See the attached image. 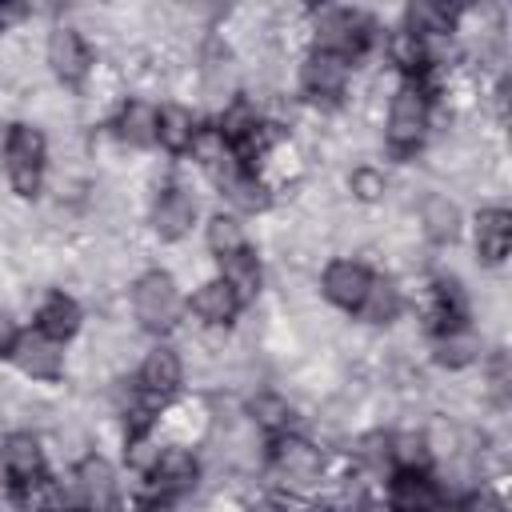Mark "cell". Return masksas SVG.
<instances>
[{
	"label": "cell",
	"mask_w": 512,
	"mask_h": 512,
	"mask_svg": "<svg viewBox=\"0 0 512 512\" xmlns=\"http://www.w3.org/2000/svg\"><path fill=\"white\" fill-rule=\"evenodd\" d=\"M180 308H184V300H180V288H176V280L168 272H144L132 284V312L148 332L176 328Z\"/></svg>",
	"instance_id": "cell-1"
},
{
	"label": "cell",
	"mask_w": 512,
	"mask_h": 512,
	"mask_svg": "<svg viewBox=\"0 0 512 512\" xmlns=\"http://www.w3.org/2000/svg\"><path fill=\"white\" fill-rule=\"evenodd\" d=\"M44 132L32 128V124H12L8 128V140H4V168H8V180L20 196H32L40 188V176H44Z\"/></svg>",
	"instance_id": "cell-2"
},
{
	"label": "cell",
	"mask_w": 512,
	"mask_h": 512,
	"mask_svg": "<svg viewBox=\"0 0 512 512\" xmlns=\"http://www.w3.org/2000/svg\"><path fill=\"white\" fill-rule=\"evenodd\" d=\"M368 40H372V24L352 8H324L316 16V52H328L352 64L368 48Z\"/></svg>",
	"instance_id": "cell-3"
},
{
	"label": "cell",
	"mask_w": 512,
	"mask_h": 512,
	"mask_svg": "<svg viewBox=\"0 0 512 512\" xmlns=\"http://www.w3.org/2000/svg\"><path fill=\"white\" fill-rule=\"evenodd\" d=\"M424 132H428V96L416 84H404L388 108V144H392V152L408 156L420 148Z\"/></svg>",
	"instance_id": "cell-4"
},
{
	"label": "cell",
	"mask_w": 512,
	"mask_h": 512,
	"mask_svg": "<svg viewBox=\"0 0 512 512\" xmlns=\"http://www.w3.org/2000/svg\"><path fill=\"white\" fill-rule=\"evenodd\" d=\"M72 496L84 512H112L116 508V472L108 460L88 456L72 472Z\"/></svg>",
	"instance_id": "cell-5"
},
{
	"label": "cell",
	"mask_w": 512,
	"mask_h": 512,
	"mask_svg": "<svg viewBox=\"0 0 512 512\" xmlns=\"http://www.w3.org/2000/svg\"><path fill=\"white\" fill-rule=\"evenodd\" d=\"M8 356H12V360H16V368H20L24 376H32V380H56V376H60V368H64L60 344H56V340H48V336H40L36 328H32V332H20Z\"/></svg>",
	"instance_id": "cell-6"
},
{
	"label": "cell",
	"mask_w": 512,
	"mask_h": 512,
	"mask_svg": "<svg viewBox=\"0 0 512 512\" xmlns=\"http://www.w3.org/2000/svg\"><path fill=\"white\" fill-rule=\"evenodd\" d=\"M320 464H324V456H320V448H312L304 436H276L272 440V468L288 480V484H308V480H316L320 476Z\"/></svg>",
	"instance_id": "cell-7"
},
{
	"label": "cell",
	"mask_w": 512,
	"mask_h": 512,
	"mask_svg": "<svg viewBox=\"0 0 512 512\" xmlns=\"http://www.w3.org/2000/svg\"><path fill=\"white\" fill-rule=\"evenodd\" d=\"M392 512H444V492L428 472H396L388 488Z\"/></svg>",
	"instance_id": "cell-8"
},
{
	"label": "cell",
	"mask_w": 512,
	"mask_h": 512,
	"mask_svg": "<svg viewBox=\"0 0 512 512\" xmlns=\"http://www.w3.org/2000/svg\"><path fill=\"white\" fill-rule=\"evenodd\" d=\"M48 64L64 84H80L92 68V52L76 28H52L48 36Z\"/></svg>",
	"instance_id": "cell-9"
},
{
	"label": "cell",
	"mask_w": 512,
	"mask_h": 512,
	"mask_svg": "<svg viewBox=\"0 0 512 512\" xmlns=\"http://www.w3.org/2000/svg\"><path fill=\"white\" fill-rule=\"evenodd\" d=\"M148 480H152V488L160 496H184V492L196 488L200 464H196V456L188 448H164L160 460H156V468L148 472Z\"/></svg>",
	"instance_id": "cell-10"
},
{
	"label": "cell",
	"mask_w": 512,
	"mask_h": 512,
	"mask_svg": "<svg viewBox=\"0 0 512 512\" xmlns=\"http://www.w3.org/2000/svg\"><path fill=\"white\" fill-rule=\"evenodd\" d=\"M368 284H372V272H368L364 264H356V260H332V264L324 268V276H320L324 296H328L332 304H340V308H360Z\"/></svg>",
	"instance_id": "cell-11"
},
{
	"label": "cell",
	"mask_w": 512,
	"mask_h": 512,
	"mask_svg": "<svg viewBox=\"0 0 512 512\" xmlns=\"http://www.w3.org/2000/svg\"><path fill=\"white\" fill-rule=\"evenodd\" d=\"M348 84V64L340 56H328V52H312L304 64H300V88L316 100H336Z\"/></svg>",
	"instance_id": "cell-12"
},
{
	"label": "cell",
	"mask_w": 512,
	"mask_h": 512,
	"mask_svg": "<svg viewBox=\"0 0 512 512\" xmlns=\"http://www.w3.org/2000/svg\"><path fill=\"white\" fill-rule=\"evenodd\" d=\"M196 220V200L184 192V188H164L152 204V228L160 240H180Z\"/></svg>",
	"instance_id": "cell-13"
},
{
	"label": "cell",
	"mask_w": 512,
	"mask_h": 512,
	"mask_svg": "<svg viewBox=\"0 0 512 512\" xmlns=\"http://www.w3.org/2000/svg\"><path fill=\"white\" fill-rule=\"evenodd\" d=\"M0 468L12 484H28L36 476H44V448L32 432H12L0 448Z\"/></svg>",
	"instance_id": "cell-14"
},
{
	"label": "cell",
	"mask_w": 512,
	"mask_h": 512,
	"mask_svg": "<svg viewBox=\"0 0 512 512\" xmlns=\"http://www.w3.org/2000/svg\"><path fill=\"white\" fill-rule=\"evenodd\" d=\"M180 380H184V364H180V356L172 348L156 344L152 352H144V360H140V388L144 392L164 400V396H172L180 388Z\"/></svg>",
	"instance_id": "cell-15"
},
{
	"label": "cell",
	"mask_w": 512,
	"mask_h": 512,
	"mask_svg": "<svg viewBox=\"0 0 512 512\" xmlns=\"http://www.w3.org/2000/svg\"><path fill=\"white\" fill-rule=\"evenodd\" d=\"M76 328H80V304L64 292H48L36 308V332L64 344L68 336H76Z\"/></svg>",
	"instance_id": "cell-16"
},
{
	"label": "cell",
	"mask_w": 512,
	"mask_h": 512,
	"mask_svg": "<svg viewBox=\"0 0 512 512\" xmlns=\"http://www.w3.org/2000/svg\"><path fill=\"white\" fill-rule=\"evenodd\" d=\"M512 248V212L504 208H484L476 216V252L484 264H500Z\"/></svg>",
	"instance_id": "cell-17"
},
{
	"label": "cell",
	"mask_w": 512,
	"mask_h": 512,
	"mask_svg": "<svg viewBox=\"0 0 512 512\" xmlns=\"http://www.w3.org/2000/svg\"><path fill=\"white\" fill-rule=\"evenodd\" d=\"M192 136H196V116L184 108V104H168L156 112V144L172 156L188 152L192 148Z\"/></svg>",
	"instance_id": "cell-18"
},
{
	"label": "cell",
	"mask_w": 512,
	"mask_h": 512,
	"mask_svg": "<svg viewBox=\"0 0 512 512\" xmlns=\"http://www.w3.org/2000/svg\"><path fill=\"white\" fill-rule=\"evenodd\" d=\"M192 312H196L204 324H228V320L240 312V296L216 276V280H208V284L196 288V296H192Z\"/></svg>",
	"instance_id": "cell-19"
},
{
	"label": "cell",
	"mask_w": 512,
	"mask_h": 512,
	"mask_svg": "<svg viewBox=\"0 0 512 512\" xmlns=\"http://www.w3.org/2000/svg\"><path fill=\"white\" fill-rule=\"evenodd\" d=\"M220 280L240 296V304L252 300L260 292V260H256V252L240 248L232 256H220Z\"/></svg>",
	"instance_id": "cell-20"
},
{
	"label": "cell",
	"mask_w": 512,
	"mask_h": 512,
	"mask_svg": "<svg viewBox=\"0 0 512 512\" xmlns=\"http://www.w3.org/2000/svg\"><path fill=\"white\" fill-rule=\"evenodd\" d=\"M116 132L128 144H156V108L148 100H128L116 116Z\"/></svg>",
	"instance_id": "cell-21"
},
{
	"label": "cell",
	"mask_w": 512,
	"mask_h": 512,
	"mask_svg": "<svg viewBox=\"0 0 512 512\" xmlns=\"http://www.w3.org/2000/svg\"><path fill=\"white\" fill-rule=\"evenodd\" d=\"M16 488H20V508H24V512H72L68 492H64L60 480L36 476V480L16 484Z\"/></svg>",
	"instance_id": "cell-22"
},
{
	"label": "cell",
	"mask_w": 512,
	"mask_h": 512,
	"mask_svg": "<svg viewBox=\"0 0 512 512\" xmlns=\"http://www.w3.org/2000/svg\"><path fill=\"white\" fill-rule=\"evenodd\" d=\"M452 28V8L432 4V0H416L404 8V32L428 40V36H444Z\"/></svg>",
	"instance_id": "cell-23"
},
{
	"label": "cell",
	"mask_w": 512,
	"mask_h": 512,
	"mask_svg": "<svg viewBox=\"0 0 512 512\" xmlns=\"http://www.w3.org/2000/svg\"><path fill=\"white\" fill-rule=\"evenodd\" d=\"M432 456V444L424 432H400V436H388V464L396 472H424Z\"/></svg>",
	"instance_id": "cell-24"
},
{
	"label": "cell",
	"mask_w": 512,
	"mask_h": 512,
	"mask_svg": "<svg viewBox=\"0 0 512 512\" xmlns=\"http://www.w3.org/2000/svg\"><path fill=\"white\" fill-rule=\"evenodd\" d=\"M420 220H424V232L440 244L456 240V232H460V208L448 196H428L424 208H420Z\"/></svg>",
	"instance_id": "cell-25"
},
{
	"label": "cell",
	"mask_w": 512,
	"mask_h": 512,
	"mask_svg": "<svg viewBox=\"0 0 512 512\" xmlns=\"http://www.w3.org/2000/svg\"><path fill=\"white\" fill-rule=\"evenodd\" d=\"M388 60L400 68V72H408V76H416V72H424V64H428V40H420V36H412V32H392L388 36Z\"/></svg>",
	"instance_id": "cell-26"
},
{
	"label": "cell",
	"mask_w": 512,
	"mask_h": 512,
	"mask_svg": "<svg viewBox=\"0 0 512 512\" xmlns=\"http://www.w3.org/2000/svg\"><path fill=\"white\" fill-rule=\"evenodd\" d=\"M364 320H372V324H384V320H392L396 312H400V292H396V284L392 280H376L372 276V284H368V292H364V300H360V308H356Z\"/></svg>",
	"instance_id": "cell-27"
},
{
	"label": "cell",
	"mask_w": 512,
	"mask_h": 512,
	"mask_svg": "<svg viewBox=\"0 0 512 512\" xmlns=\"http://www.w3.org/2000/svg\"><path fill=\"white\" fill-rule=\"evenodd\" d=\"M476 352H480V340L472 336V328H468V324L444 328V332H440V340H436V360H440V364H452V368L468 364Z\"/></svg>",
	"instance_id": "cell-28"
},
{
	"label": "cell",
	"mask_w": 512,
	"mask_h": 512,
	"mask_svg": "<svg viewBox=\"0 0 512 512\" xmlns=\"http://www.w3.org/2000/svg\"><path fill=\"white\" fill-rule=\"evenodd\" d=\"M188 152H192V156H196L212 176H216V172L236 156V152H232V144L220 136V128H196V136H192V148H188Z\"/></svg>",
	"instance_id": "cell-29"
},
{
	"label": "cell",
	"mask_w": 512,
	"mask_h": 512,
	"mask_svg": "<svg viewBox=\"0 0 512 512\" xmlns=\"http://www.w3.org/2000/svg\"><path fill=\"white\" fill-rule=\"evenodd\" d=\"M204 244H208V252H216V256H232V252L248 248L244 228H240L236 216H212V220H208V232H204Z\"/></svg>",
	"instance_id": "cell-30"
},
{
	"label": "cell",
	"mask_w": 512,
	"mask_h": 512,
	"mask_svg": "<svg viewBox=\"0 0 512 512\" xmlns=\"http://www.w3.org/2000/svg\"><path fill=\"white\" fill-rule=\"evenodd\" d=\"M252 416H256V424L268 428L272 436H284V432L292 428V408H288V400H280V396H256V400H252Z\"/></svg>",
	"instance_id": "cell-31"
},
{
	"label": "cell",
	"mask_w": 512,
	"mask_h": 512,
	"mask_svg": "<svg viewBox=\"0 0 512 512\" xmlns=\"http://www.w3.org/2000/svg\"><path fill=\"white\" fill-rule=\"evenodd\" d=\"M160 452H164V448H160L144 428H140V432H132V440H128V464H132L136 472H144V476H148V472L156 468Z\"/></svg>",
	"instance_id": "cell-32"
},
{
	"label": "cell",
	"mask_w": 512,
	"mask_h": 512,
	"mask_svg": "<svg viewBox=\"0 0 512 512\" xmlns=\"http://www.w3.org/2000/svg\"><path fill=\"white\" fill-rule=\"evenodd\" d=\"M348 184H352L356 200H364V204H372V200H380V196H384V176H380L376 168H356Z\"/></svg>",
	"instance_id": "cell-33"
},
{
	"label": "cell",
	"mask_w": 512,
	"mask_h": 512,
	"mask_svg": "<svg viewBox=\"0 0 512 512\" xmlns=\"http://www.w3.org/2000/svg\"><path fill=\"white\" fill-rule=\"evenodd\" d=\"M456 512H504V504L492 496V492H472V496H464L460 500V508Z\"/></svg>",
	"instance_id": "cell-34"
},
{
	"label": "cell",
	"mask_w": 512,
	"mask_h": 512,
	"mask_svg": "<svg viewBox=\"0 0 512 512\" xmlns=\"http://www.w3.org/2000/svg\"><path fill=\"white\" fill-rule=\"evenodd\" d=\"M16 336H20V332H16V324H12V320H8L4 312H0V356H4V352H12Z\"/></svg>",
	"instance_id": "cell-35"
},
{
	"label": "cell",
	"mask_w": 512,
	"mask_h": 512,
	"mask_svg": "<svg viewBox=\"0 0 512 512\" xmlns=\"http://www.w3.org/2000/svg\"><path fill=\"white\" fill-rule=\"evenodd\" d=\"M356 512H392V508H388L384 500H364V504H360Z\"/></svg>",
	"instance_id": "cell-36"
},
{
	"label": "cell",
	"mask_w": 512,
	"mask_h": 512,
	"mask_svg": "<svg viewBox=\"0 0 512 512\" xmlns=\"http://www.w3.org/2000/svg\"><path fill=\"white\" fill-rule=\"evenodd\" d=\"M248 512H280V508H276V504H272V500H260V504H252V508H248Z\"/></svg>",
	"instance_id": "cell-37"
}]
</instances>
